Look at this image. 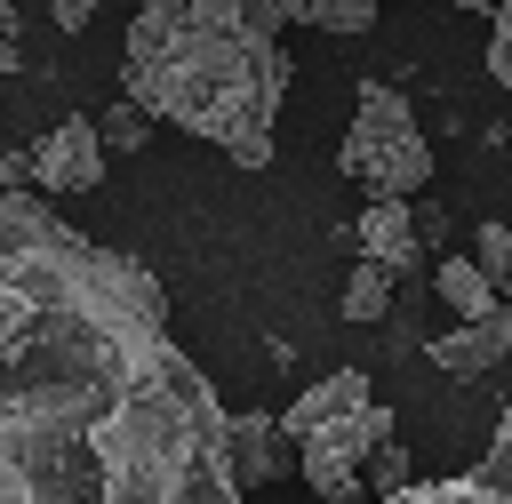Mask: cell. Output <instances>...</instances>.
Here are the masks:
<instances>
[{"label": "cell", "mask_w": 512, "mask_h": 504, "mask_svg": "<svg viewBox=\"0 0 512 504\" xmlns=\"http://www.w3.org/2000/svg\"><path fill=\"white\" fill-rule=\"evenodd\" d=\"M368 480H376V496H400V488H408V448L384 440V448L368 456Z\"/></svg>", "instance_id": "18"}, {"label": "cell", "mask_w": 512, "mask_h": 504, "mask_svg": "<svg viewBox=\"0 0 512 504\" xmlns=\"http://www.w3.org/2000/svg\"><path fill=\"white\" fill-rule=\"evenodd\" d=\"M384 312H392V280H384L376 264H352V280H344V320L368 328V320H384Z\"/></svg>", "instance_id": "12"}, {"label": "cell", "mask_w": 512, "mask_h": 504, "mask_svg": "<svg viewBox=\"0 0 512 504\" xmlns=\"http://www.w3.org/2000/svg\"><path fill=\"white\" fill-rule=\"evenodd\" d=\"M280 24H312V32H368L384 16V0H264Z\"/></svg>", "instance_id": "10"}, {"label": "cell", "mask_w": 512, "mask_h": 504, "mask_svg": "<svg viewBox=\"0 0 512 504\" xmlns=\"http://www.w3.org/2000/svg\"><path fill=\"white\" fill-rule=\"evenodd\" d=\"M448 8H472V16H496L504 0H448Z\"/></svg>", "instance_id": "20"}, {"label": "cell", "mask_w": 512, "mask_h": 504, "mask_svg": "<svg viewBox=\"0 0 512 504\" xmlns=\"http://www.w3.org/2000/svg\"><path fill=\"white\" fill-rule=\"evenodd\" d=\"M352 248H360V264H376L384 280H400L416 256H424V240H416V208L408 200H368L360 216H352V232H344Z\"/></svg>", "instance_id": "6"}, {"label": "cell", "mask_w": 512, "mask_h": 504, "mask_svg": "<svg viewBox=\"0 0 512 504\" xmlns=\"http://www.w3.org/2000/svg\"><path fill=\"white\" fill-rule=\"evenodd\" d=\"M432 288H440V304H448L456 320H488V312L504 304V296L488 288V272H480L472 256H440V280H432Z\"/></svg>", "instance_id": "11"}, {"label": "cell", "mask_w": 512, "mask_h": 504, "mask_svg": "<svg viewBox=\"0 0 512 504\" xmlns=\"http://www.w3.org/2000/svg\"><path fill=\"white\" fill-rule=\"evenodd\" d=\"M488 72H496V88L512 96V0L488 16Z\"/></svg>", "instance_id": "17"}, {"label": "cell", "mask_w": 512, "mask_h": 504, "mask_svg": "<svg viewBox=\"0 0 512 504\" xmlns=\"http://www.w3.org/2000/svg\"><path fill=\"white\" fill-rule=\"evenodd\" d=\"M224 456H232V488H264V480H288L296 464V440L280 432V416H232L224 424Z\"/></svg>", "instance_id": "7"}, {"label": "cell", "mask_w": 512, "mask_h": 504, "mask_svg": "<svg viewBox=\"0 0 512 504\" xmlns=\"http://www.w3.org/2000/svg\"><path fill=\"white\" fill-rule=\"evenodd\" d=\"M336 168H344L368 200H408V192L432 176V144H424V128H416V112H408L400 88H384V80L360 88V112H352V128H344Z\"/></svg>", "instance_id": "3"}, {"label": "cell", "mask_w": 512, "mask_h": 504, "mask_svg": "<svg viewBox=\"0 0 512 504\" xmlns=\"http://www.w3.org/2000/svg\"><path fill=\"white\" fill-rule=\"evenodd\" d=\"M0 72H16V40H0Z\"/></svg>", "instance_id": "22"}, {"label": "cell", "mask_w": 512, "mask_h": 504, "mask_svg": "<svg viewBox=\"0 0 512 504\" xmlns=\"http://www.w3.org/2000/svg\"><path fill=\"white\" fill-rule=\"evenodd\" d=\"M224 424L168 288L40 192H0V504H248Z\"/></svg>", "instance_id": "1"}, {"label": "cell", "mask_w": 512, "mask_h": 504, "mask_svg": "<svg viewBox=\"0 0 512 504\" xmlns=\"http://www.w3.org/2000/svg\"><path fill=\"white\" fill-rule=\"evenodd\" d=\"M120 96L144 120L216 144L232 168H264L288 96L280 16L264 0H144L128 24Z\"/></svg>", "instance_id": "2"}, {"label": "cell", "mask_w": 512, "mask_h": 504, "mask_svg": "<svg viewBox=\"0 0 512 504\" xmlns=\"http://www.w3.org/2000/svg\"><path fill=\"white\" fill-rule=\"evenodd\" d=\"M8 32H16V8H8V0H0V40H8Z\"/></svg>", "instance_id": "21"}, {"label": "cell", "mask_w": 512, "mask_h": 504, "mask_svg": "<svg viewBox=\"0 0 512 504\" xmlns=\"http://www.w3.org/2000/svg\"><path fill=\"white\" fill-rule=\"evenodd\" d=\"M24 168H32L40 200H48V192H96V184H104V144H96V120H64V128H48V136L24 152Z\"/></svg>", "instance_id": "5"}, {"label": "cell", "mask_w": 512, "mask_h": 504, "mask_svg": "<svg viewBox=\"0 0 512 504\" xmlns=\"http://www.w3.org/2000/svg\"><path fill=\"white\" fill-rule=\"evenodd\" d=\"M472 488H488V496H504L512 504V408H504V424H496V440H488V456L464 472Z\"/></svg>", "instance_id": "13"}, {"label": "cell", "mask_w": 512, "mask_h": 504, "mask_svg": "<svg viewBox=\"0 0 512 504\" xmlns=\"http://www.w3.org/2000/svg\"><path fill=\"white\" fill-rule=\"evenodd\" d=\"M360 408H368V376H360V368H336V376H320V384H304V392L288 400L280 432H288V440H312V432H328V424H344V416H360Z\"/></svg>", "instance_id": "9"}, {"label": "cell", "mask_w": 512, "mask_h": 504, "mask_svg": "<svg viewBox=\"0 0 512 504\" xmlns=\"http://www.w3.org/2000/svg\"><path fill=\"white\" fill-rule=\"evenodd\" d=\"M144 136H152V120H144V112H136L128 96H120V104H112V112L96 120V144H104V152H136Z\"/></svg>", "instance_id": "16"}, {"label": "cell", "mask_w": 512, "mask_h": 504, "mask_svg": "<svg viewBox=\"0 0 512 504\" xmlns=\"http://www.w3.org/2000/svg\"><path fill=\"white\" fill-rule=\"evenodd\" d=\"M472 264H480L488 288L504 296V288H512V224H480V232H472Z\"/></svg>", "instance_id": "14"}, {"label": "cell", "mask_w": 512, "mask_h": 504, "mask_svg": "<svg viewBox=\"0 0 512 504\" xmlns=\"http://www.w3.org/2000/svg\"><path fill=\"white\" fill-rule=\"evenodd\" d=\"M392 440V416L368 400L360 416H344V424H328V432H312V440H296V472H304V488L312 496H352L360 488V472H368V456Z\"/></svg>", "instance_id": "4"}, {"label": "cell", "mask_w": 512, "mask_h": 504, "mask_svg": "<svg viewBox=\"0 0 512 504\" xmlns=\"http://www.w3.org/2000/svg\"><path fill=\"white\" fill-rule=\"evenodd\" d=\"M376 504H504V496H488L472 480H408L400 496H376Z\"/></svg>", "instance_id": "15"}, {"label": "cell", "mask_w": 512, "mask_h": 504, "mask_svg": "<svg viewBox=\"0 0 512 504\" xmlns=\"http://www.w3.org/2000/svg\"><path fill=\"white\" fill-rule=\"evenodd\" d=\"M48 16H56V24H64V32H80V24H88V16H96V0H48Z\"/></svg>", "instance_id": "19"}, {"label": "cell", "mask_w": 512, "mask_h": 504, "mask_svg": "<svg viewBox=\"0 0 512 504\" xmlns=\"http://www.w3.org/2000/svg\"><path fill=\"white\" fill-rule=\"evenodd\" d=\"M504 352H512V304H496L488 320H456V328L432 344V368L456 376V384H472V376H488Z\"/></svg>", "instance_id": "8"}]
</instances>
